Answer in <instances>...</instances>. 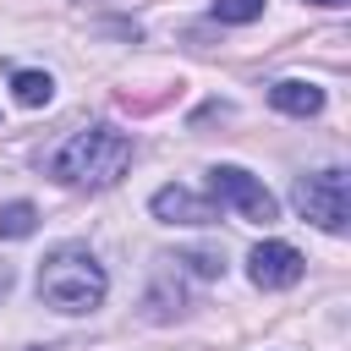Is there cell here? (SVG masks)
Listing matches in <instances>:
<instances>
[{"instance_id": "6da1fadb", "label": "cell", "mask_w": 351, "mask_h": 351, "mask_svg": "<svg viewBox=\"0 0 351 351\" xmlns=\"http://www.w3.org/2000/svg\"><path fill=\"white\" fill-rule=\"evenodd\" d=\"M132 154H137L132 132H121V126H82V132H71V137L49 154V176L66 181V186L99 192V186H115V181L126 176Z\"/></svg>"}, {"instance_id": "7a4b0ae2", "label": "cell", "mask_w": 351, "mask_h": 351, "mask_svg": "<svg viewBox=\"0 0 351 351\" xmlns=\"http://www.w3.org/2000/svg\"><path fill=\"white\" fill-rule=\"evenodd\" d=\"M104 291H110V274L88 247H55L38 263V296L55 313H93Z\"/></svg>"}, {"instance_id": "3957f363", "label": "cell", "mask_w": 351, "mask_h": 351, "mask_svg": "<svg viewBox=\"0 0 351 351\" xmlns=\"http://www.w3.org/2000/svg\"><path fill=\"white\" fill-rule=\"evenodd\" d=\"M291 203H296L302 219H313V225L329 230V236H340V230L351 225V181H346V170H335V165L302 176L296 192H291Z\"/></svg>"}, {"instance_id": "277c9868", "label": "cell", "mask_w": 351, "mask_h": 351, "mask_svg": "<svg viewBox=\"0 0 351 351\" xmlns=\"http://www.w3.org/2000/svg\"><path fill=\"white\" fill-rule=\"evenodd\" d=\"M208 192H214V203L236 208V214L252 219V225H274V219H280L274 192H269L252 170H241V165H214V170H208Z\"/></svg>"}, {"instance_id": "5b68a950", "label": "cell", "mask_w": 351, "mask_h": 351, "mask_svg": "<svg viewBox=\"0 0 351 351\" xmlns=\"http://www.w3.org/2000/svg\"><path fill=\"white\" fill-rule=\"evenodd\" d=\"M302 269H307V258H302L291 241H258V247L247 252V274H252L258 291H285V285L302 280Z\"/></svg>"}, {"instance_id": "8992f818", "label": "cell", "mask_w": 351, "mask_h": 351, "mask_svg": "<svg viewBox=\"0 0 351 351\" xmlns=\"http://www.w3.org/2000/svg\"><path fill=\"white\" fill-rule=\"evenodd\" d=\"M148 208H154V219H165V225H214V219H219L214 197H197V192H186V186H159V192L148 197Z\"/></svg>"}, {"instance_id": "52a82bcc", "label": "cell", "mask_w": 351, "mask_h": 351, "mask_svg": "<svg viewBox=\"0 0 351 351\" xmlns=\"http://www.w3.org/2000/svg\"><path fill=\"white\" fill-rule=\"evenodd\" d=\"M269 104L285 110V115H318L324 110V88L318 82H302V77H285L269 88Z\"/></svg>"}, {"instance_id": "ba28073f", "label": "cell", "mask_w": 351, "mask_h": 351, "mask_svg": "<svg viewBox=\"0 0 351 351\" xmlns=\"http://www.w3.org/2000/svg\"><path fill=\"white\" fill-rule=\"evenodd\" d=\"M11 93H16V104L38 110V104L55 99V82H49V71H16V77H11Z\"/></svg>"}, {"instance_id": "9c48e42d", "label": "cell", "mask_w": 351, "mask_h": 351, "mask_svg": "<svg viewBox=\"0 0 351 351\" xmlns=\"http://www.w3.org/2000/svg\"><path fill=\"white\" fill-rule=\"evenodd\" d=\"M38 230V208L33 203H5L0 208V236L5 241H22V236H33Z\"/></svg>"}, {"instance_id": "30bf717a", "label": "cell", "mask_w": 351, "mask_h": 351, "mask_svg": "<svg viewBox=\"0 0 351 351\" xmlns=\"http://www.w3.org/2000/svg\"><path fill=\"white\" fill-rule=\"evenodd\" d=\"M208 11H214V22L241 27V22H258V16H263V0H214Z\"/></svg>"}, {"instance_id": "8fae6325", "label": "cell", "mask_w": 351, "mask_h": 351, "mask_svg": "<svg viewBox=\"0 0 351 351\" xmlns=\"http://www.w3.org/2000/svg\"><path fill=\"white\" fill-rule=\"evenodd\" d=\"M176 263H192L197 274H219V269H225V258H219V252H181Z\"/></svg>"}, {"instance_id": "7c38bea8", "label": "cell", "mask_w": 351, "mask_h": 351, "mask_svg": "<svg viewBox=\"0 0 351 351\" xmlns=\"http://www.w3.org/2000/svg\"><path fill=\"white\" fill-rule=\"evenodd\" d=\"M5 291H11V269L0 263V296H5Z\"/></svg>"}, {"instance_id": "4fadbf2b", "label": "cell", "mask_w": 351, "mask_h": 351, "mask_svg": "<svg viewBox=\"0 0 351 351\" xmlns=\"http://www.w3.org/2000/svg\"><path fill=\"white\" fill-rule=\"evenodd\" d=\"M313 5H346V0H313Z\"/></svg>"}]
</instances>
